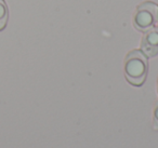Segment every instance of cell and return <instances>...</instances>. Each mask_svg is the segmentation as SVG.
<instances>
[{"instance_id":"5b68a950","label":"cell","mask_w":158,"mask_h":148,"mask_svg":"<svg viewBox=\"0 0 158 148\" xmlns=\"http://www.w3.org/2000/svg\"><path fill=\"white\" fill-rule=\"evenodd\" d=\"M153 128L158 131V100L156 101L153 109Z\"/></svg>"},{"instance_id":"277c9868","label":"cell","mask_w":158,"mask_h":148,"mask_svg":"<svg viewBox=\"0 0 158 148\" xmlns=\"http://www.w3.org/2000/svg\"><path fill=\"white\" fill-rule=\"evenodd\" d=\"M9 18V10L5 0H0V31L6 28Z\"/></svg>"},{"instance_id":"8992f818","label":"cell","mask_w":158,"mask_h":148,"mask_svg":"<svg viewBox=\"0 0 158 148\" xmlns=\"http://www.w3.org/2000/svg\"><path fill=\"white\" fill-rule=\"evenodd\" d=\"M157 93H158V78H157Z\"/></svg>"},{"instance_id":"6da1fadb","label":"cell","mask_w":158,"mask_h":148,"mask_svg":"<svg viewBox=\"0 0 158 148\" xmlns=\"http://www.w3.org/2000/svg\"><path fill=\"white\" fill-rule=\"evenodd\" d=\"M148 72L147 56L141 50H132L123 61V74L130 84L141 87L145 82Z\"/></svg>"},{"instance_id":"7a4b0ae2","label":"cell","mask_w":158,"mask_h":148,"mask_svg":"<svg viewBox=\"0 0 158 148\" xmlns=\"http://www.w3.org/2000/svg\"><path fill=\"white\" fill-rule=\"evenodd\" d=\"M158 21V5L153 1H144L136 7L132 18L134 28L145 33L156 26Z\"/></svg>"},{"instance_id":"52a82bcc","label":"cell","mask_w":158,"mask_h":148,"mask_svg":"<svg viewBox=\"0 0 158 148\" xmlns=\"http://www.w3.org/2000/svg\"><path fill=\"white\" fill-rule=\"evenodd\" d=\"M156 26H157V27H158V21H157V24H156Z\"/></svg>"},{"instance_id":"3957f363","label":"cell","mask_w":158,"mask_h":148,"mask_svg":"<svg viewBox=\"0 0 158 148\" xmlns=\"http://www.w3.org/2000/svg\"><path fill=\"white\" fill-rule=\"evenodd\" d=\"M140 50L147 57H154L158 54V27L155 26L143 33L140 42Z\"/></svg>"}]
</instances>
